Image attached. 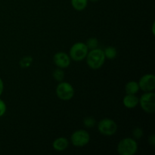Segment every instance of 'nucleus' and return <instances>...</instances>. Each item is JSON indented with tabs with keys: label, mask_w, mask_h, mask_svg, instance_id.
<instances>
[{
	"label": "nucleus",
	"mask_w": 155,
	"mask_h": 155,
	"mask_svg": "<svg viewBox=\"0 0 155 155\" xmlns=\"http://www.w3.org/2000/svg\"><path fill=\"white\" fill-rule=\"evenodd\" d=\"M132 134H133V139H140L144 135L143 130H142V128H140V127H136V128L133 130Z\"/></svg>",
	"instance_id": "19"
},
{
	"label": "nucleus",
	"mask_w": 155,
	"mask_h": 155,
	"mask_svg": "<svg viewBox=\"0 0 155 155\" xmlns=\"http://www.w3.org/2000/svg\"><path fill=\"white\" fill-rule=\"evenodd\" d=\"M139 83V89L145 92H154L155 89V76L153 74H147L140 78Z\"/></svg>",
	"instance_id": "8"
},
{
	"label": "nucleus",
	"mask_w": 155,
	"mask_h": 155,
	"mask_svg": "<svg viewBox=\"0 0 155 155\" xmlns=\"http://www.w3.org/2000/svg\"><path fill=\"white\" fill-rule=\"evenodd\" d=\"M89 1L92 2H98L99 0H89Z\"/></svg>",
	"instance_id": "23"
},
{
	"label": "nucleus",
	"mask_w": 155,
	"mask_h": 155,
	"mask_svg": "<svg viewBox=\"0 0 155 155\" xmlns=\"http://www.w3.org/2000/svg\"><path fill=\"white\" fill-rule=\"evenodd\" d=\"M86 59L87 65L92 70H98L101 68L104 65L106 60L104 51L98 48L89 51Z\"/></svg>",
	"instance_id": "1"
},
{
	"label": "nucleus",
	"mask_w": 155,
	"mask_h": 155,
	"mask_svg": "<svg viewBox=\"0 0 155 155\" xmlns=\"http://www.w3.org/2000/svg\"><path fill=\"white\" fill-rule=\"evenodd\" d=\"M69 146V141L64 137H58L52 142V147L56 151H64Z\"/></svg>",
	"instance_id": "11"
},
{
	"label": "nucleus",
	"mask_w": 155,
	"mask_h": 155,
	"mask_svg": "<svg viewBox=\"0 0 155 155\" xmlns=\"http://www.w3.org/2000/svg\"><path fill=\"white\" fill-rule=\"evenodd\" d=\"M0 148H1V143H0Z\"/></svg>",
	"instance_id": "24"
},
{
	"label": "nucleus",
	"mask_w": 155,
	"mask_h": 155,
	"mask_svg": "<svg viewBox=\"0 0 155 155\" xmlns=\"http://www.w3.org/2000/svg\"><path fill=\"white\" fill-rule=\"evenodd\" d=\"M87 46V48H89V50L95 49L97 48L98 46V40L97 39V38L95 37H91L89 39H87L86 42H85Z\"/></svg>",
	"instance_id": "16"
},
{
	"label": "nucleus",
	"mask_w": 155,
	"mask_h": 155,
	"mask_svg": "<svg viewBox=\"0 0 155 155\" xmlns=\"http://www.w3.org/2000/svg\"><path fill=\"white\" fill-rule=\"evenodd\" d=\"M64 71H63V69L61 68H57L52 73V77L54 80L57 82H61L63 81L64 79Z\"/></svg>",
	"instance_id": "15"
},
{
	"label": "nucleus",
	"mask_w": 155,
	"mask_h": 155,
	"mask_svg": "<svg viewBox=\"0 0 155 155\" xmlns=\"http://www.w3.org/2000/svg\"><path fill=\"white\" fill-rule=\"evenodd\" d=\"M103 51H104L105 58L108 60H114L117 56V50L114 46H107Z\"/></svg>",
	"instance_id": "14"
},
{
	"label": "nucleus",
	"mask_w": 155,
	"mask_h": 155,
	"mask_svg": "<svg viewBox=\"0 0 155 155\" xmlns=\"http://www.w3.org/2000/svg\"><path fill=\"white\" fill-rule=\"evenodd\" d=\"M117 151L120 155H134L138 151V144L133 138L121 139L117 147Z\"/></svg>",
	"instance_id": "2"
},
{
	"label": "nucleus",
	"mask_w": 155,
	"mask_h": 155,
	"mask_svg": "<svg viewBox=\"0 0 155 155\" xmlns=\"http://www.w3.org/2000/svg\"><path fill=\"white\" fill-rule=\"evenodd\" d=\"M3 91H4V83H3L2 79L0 77V96L2 95Z\"/></svg>",
	"instance_id": "22"
},
{
	"label": "nucleus",
	"mask_w": 155,
	"mask_h": 155,
	"mask_svg": "<svg viewBox=\"0 0 155 155\" xmlns=\"http://www.w3.org/2000/svg\"><path fill=\"white\" fill-rule=\"evenodd\" d=\"M98 130L101 135L105 136H111L117 131V124L110 118H104L98 124Z\"/></svg>",
	"instance_id": "5"
},
{
	"label": "nucleus",
	"mask_w": 155,
	"mask_h": 155,
	"mask_svg": "<svg viewBox=\"0 0 155 155\" xmlns=\"http://www.w3.org/2000/svg\"><path fill=\"white\" fill-rule=\"evenodd\" d=\"M139 104L142 110L148 114H154L155 111V93L154 92H145L139 98Z\"/></svg>",
	"instance_id": "6"
},
{
	"label": "nucleus",
	"mask_w": 155,
	"mask_h": 155,
	"mask_svg": "<svg viewBox=\"0 0 155 155\" xmlns=\"http://www.w3.org/2000/svg\"><path fill=\"white\" fill-rule=\"evenodd\" d=\"M89 52V48L85 42H78L74 43L70 48L69 55L71 60L74 61H82L86 59Z\"/></svg>",
	"instance_id": "4"
},
{
	"label": "nucleus",
	"mask_w": 155,
	"mask_h": 155,
	"mask_svg": "<svg viewBox=\"0 0 155 155\" xmlns=\"http://www.w3.org/2000/svg\"><path fill=\"white\" fill-rule=\"evenodd\" d=\"M83 123L86 128H93L96 125V120L93 117H86L83 119Z\"/></svg>",
	"instance_id": "17"
},
{
	"label": "nucleus",
	"mask_w": 155,
	"mask_h": 155,
	"mask_svg": "<svg viewBox=\"0 0 155 155\" xmlns=\"http://www.w3.org/2000/svg\"><path fill=\"white\" fill-rule=\"evenodd\" d=\"M7 110V106H6L5 102L2 99L0 98V117H3Z\"/></svg>",
	"instance_id": "20"
},
{
	"label": "nucleus",
	"mask_w": 155,
	"mask_h": 155,
	"mask_svg": "<svg viewBox=\"0 0 155 155\" xmlns=\"http://www.w3.org/2000/svg\"><path fill=\"white\" fill-rule=\"evenodd\" d=\"M139 86L138 82L132 80L129 81L125 85V92L127 94H130V95H136L139 91Z\"/></svg>",
	"instance_id": "12"
},
{
	"label": "nucleus",
	"mask_w": 155,
	"mask_h": 155,
	"mask_svg": "<svg viewBox=\"0 0 155 155\" xmlns=\"http://www.w3.org/2000/svg\"><path fill=\"white\" fill-rule=\"evenodd\" d=\"M55 93L58 98L62 101H70L72 99L75 94V90L71 83L68 82H59L56 86Z\"/></svg>",
	"instance_id": "3"
},
{
	"label": "nucleus",
	"mask_w": 155,
	"mask_h": 155,
	"mask_svg": "<svg viewBox=\"0 0 155 155\" xmlns=\"http://www.w3.org/2000/svg\"><path fill=\"white\" fill-rule=\"evenodd\" d=\"M148 143L150 144L152 146H154L155 145V135L152 134L151 136H149L148 138Z\"/></svg>",
	"instance_id": "21"
},
{
	"label": "nucleus",
	"mask_w": 155,
	"mask_h": 155,
	"mask_svg": "<svg viewBox=\"0 0 155 155\" xmlns=\"http://www.w3.org/2000/svg\"><path fill=\"white\" fill-rule=\"evenodd\" d=\"M32 62H33V58L30 56H26L22 58L20 61V66L23 68H27L30 66Z\"/></svg>",
	"instance_id": "18"
},
{
	"label": "nucleus",
	"mask_w": 155,
	"mask_h": 155,
	"mask_svg": "<svg viewBox=\"0 0 155 155\" xmlns=\"http://www.w3.org/2000/svg\"><path fill=\"white\" fill-rule=\"evenodd\" d=\"M71 142L75 147H84L90 142V135L86 130H77L71 135Z\"/></svg>",
	"instance_id": "7"
},
{
	"label": "nucleus",
	"mask_w": 155,
	"mask_h": 155,
	"mask_svg": "<svg viewBox=\"0 0 155 155\" xmlns=\"http://www.w3.org/2000/svg\"><path fill=\"white\" fill-rule=\"evenodd\" d=\"M53 61L57 68L65 69L71 65V59L70 55L64 51L56 52L53 56Z\"/></svg>",
	"instance_id": "9"
},
{
	"label": "nucleus",
	"mask_w": 155,
	"mask_h": 155,
	"mask_svg": "<svg viewBox=\"0 0 155 155\" xmlns=\"http://www.w3.org/2000/svg\"><path fill=\"white\" fill-rule=\"evenodd\" d=\"M89 0H71V5L74 10L77 12H82L85 10L88 5Z\"/></svg>",
	"instance_id": "13"
},
{
	"label": "nucleus",
	"mask_w": 155,
	"mask_h": 155,
	"mask_svg": "<svg viewBox=\"0 0 155 155\" xmlns=\"http://www.w3.org/2000/svg\"><path fill=\"white\" fill-rule=\"evenodd\" d=\"M139 101V98H138L136 95L127 94L123 98V104L125 107L128 109H133L137 107Z\"/></svg>",
	"instance_id": "10"
}]
</instances>
